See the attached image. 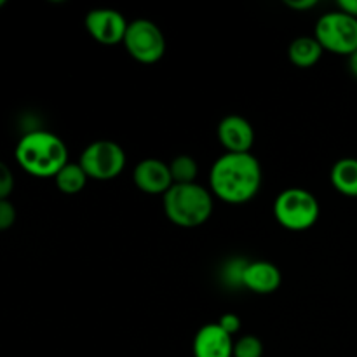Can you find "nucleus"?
<instances>
[{
    "label": "nucleus",
    "instance_id": "f8f14e48",
    "mask_svg": "<svg viewBox=\"0 0 357 357\" xmlns=\"http://www.w3.org/2000/svg\"><path fill=\"white\" fill-rule=\"evenodd\" d=\"M281 281L282 275L278 265L264 260L246 264L243 275H241V284L257 295H271V293L278 291Z\"/></svg>",
    "mask_w": 357,
    "mask_h": 357
},
{
    "label": "nucleus",
    "instance_id": "6e6552de",
    "mask_svg": "<svg viewBox=\"0 0 357 357\" xmlns=\"http://www.w3.org/2000/svg\"><path fill=\"white\" fill-rule=\"evenodd\" d=\"M84 24H86L87 33L98 44L119 45L124 42L129 21L119 10L100 7V9H93L86 14Z\"/></svg>",
    "mask_w": 357,
    "mask_h": 357
},
{
    "label": "nucleus",
    "instance_id": "7ed1b4c3",
    "mask_svg": "<svg viewBox=\"0 0 357 357\" xmlns=\"http://www.w3.org/2000/svg\"><path fill=\"white\" fill-rule=\"evenodd\" d=\"M164 213L173 225L180 229H195L211 218L215 197L206 187L195 183L173 185L162 195Z\"/></svg>",
    "mask_w": 357,
    "mask_h": 357
},
{
    "label": "nucleus",
    "instance_id": "423d86ee",
    "mask_svg": "<svg viewBox=\"0 0 357 357\" xmlns=\"http://www.w3.org/2000/svg\"><path fill=\"white\" fill-rule=\"evenodd\" d=\"M79 164L89 180H114L124 171L126 152L114 139H96L84 149Z\"/></svg>",
    "mask_w": 357,
    "mask_h": 357
},
{
    "label": "nucleus",
    "instance_id": "9d476101",
    "mask_svg": "<svg viewBox=\"0 0 357 357\" xmlns=\"http://www.w3.org/2000/svg\"><path fill=\"white\" fill-rule=\"evenodd\" d=\"M136 188L149 195H164L173 187L169 164L160 159H143L132 169Z\"/></svg>",
    "mask_w": 357,
    "mask_h": 357
},
{
    "label": "nucleus",
    "instance_id": "2eb2a0df",
    "mask_svg": "<svg viewBox=\"0 0 357 357\" xmlns=\"http://www.w3.org/2000/svg\"><path fill=\"white\" fill-rule=\"evenodd\" d=\"M89 176L82 169L79 162H68L65 167H61L58 174L54 176V183L59 192L66 195H75L86 188Z\"/></svg>",
    "mask_w": 357,
    "mask_h": 357
},
{
    "label": "nucleus",
    "instance_id": "f257e3e1",
    "mask_svg": "<svg viewBox=\"0 0 357 357\" xmlns=\"http://www.w3.org/2000/svg\"><path fill=\"white\" fill-rule=\"evenodd\" d=\"M264 181L260 160L253 153H223L209 171V192L227 204H246Z\"/></svg>",
    "mask_w": 357,
    "mask_h": 357
},
{
    "label": "nucleus",
    "instance_id": "dca6fc26",
    "mask_svg": "<svg viewBox=\"0 0 357 357\" xmlns=\"http://www.w3.org/2000/svg\"><path fill=\"white\" fill-rule=\"evenodd\" d=\"M169 171H171V178H173L174 185L195 183L199 174L197 160H195L194 157L183 153V155H178L171 160Z\"/></svg>",
    "mask_w": 357,
    "mask_h": 357
},
{
    "label": "nucleus",
    "instance_id": "1a4fd4ad",
    "mask_svg": "<svg viewBox=\"0 0 357 357\" xmlns=\"http://www.w3.org/2000/svg\"><path fill=\"white\" fill-rule=\"evenodd\" d=\"M220 145L225 153H250L255 145V129L243 115H227L216 128Z\"/></svg>",
    "mask_w": 357,
    "mask_h": 357
},
{
    "label": "nucleus",
    "instance_id": "20e7f679",
    "mask_svg": "<svg viewBox=\"0 0 357 357\" xmlns=\"http://www.w3.org/2000/svg\"><path fill=\"white\" fill-rule=\"evenodd\" d=\"M274 216L279 225L291 232L312 229L321 215V206L316 195L305 188H286L275 197Z\"/></svg>",
    "mask_w": 357,
    "mask_h": 357
},
{
    "label": "nucleus",
    "instance_id": "5701e85b",
    "mask_svg": "<svg viewBox=\"0 0 357 357\" xmlns=\"http://www.w3.org/2000/svg\"><path fill=\"white\" fill-rule=\"evenodd\" d=\"M349 70H351L352 75L357 79V49L349 56Z\"/></svg>",
    "mask_w": 357,
    "mask_h": 357
},
{
    "label": "nucleus",
    "instance_id": "b1692460",
    "mask_svg": "<svg viewBox=\"0 0 357 357\" xmlns=\"http://www.w3.org/2000/svg\"><path fill=\"white\" fill-rule=\"evenodd\" d=\"M3 6H6V0H0V9H2Z\"/></svg>",
    "mask_w": 357,
    "mask_h": 357
},
{
    "label": "nucleus",
    "instance_id": "f03ea898",
    "mask_svg": "<svg viewBox=\"0 0 357 357\" xmlns=\"http://www.w3.org/2000/svg\"><path fill=\"white\" fill-rule=\"evenodd\" d=\"M14 155L21 169L35 178H54L70 162L65 142L44 129H35L21 136Z\"/></svg>",
    "mask_w": 357,
    "mask_h": 357
},
{
    "label": "nucleus",
    "instance_id": "0eeeda50",
    "mask_svg": "<svg viewBox=\"0 0 357 357\" xmlns=\"http://www.w3.org/2000/svg\"><path fill=\"white\" fill-rule=\"evenodd\" d=\"M122 44L129 56L142 65H153L166 54V37L150 20L129 21Z\"/></svg>",
    "mask_w": 357,
    "mask_h": 357
},
{
    "label": "nucleus",
    "instance_id": "39448f33",
    "mask_svg": "<svg viewBox=\"0 0 357 357\" xmlns=\"http://www.w3.org/2000/svg\"><path fill=\"white\" fill-rule=\"evenodd\" d=\"M314 37L324 51L349 58L357 49V20L342 10L323 14L316 23Z\"/></svg>",
    "mask_w": 357,
    "mask_h": 357
},
{
    "label": "nucleus",
    "instance_id": "ddd939ff",
    "mask_svg": "<svg viewBox=\"0 0 357 357\" xmlns=\"http://www.w3.org/2000/svg\"><path fill=\"white\" fill-rule=\"evenodd\" d=\"M330 180L338 194L357 199V159L345 157L337 160L331 167Z\"/></svg>",
    "mask_w": 357,
    "mask_h": 357
},
{
    "label": "nucleus",
    "instance_id": "a211bd4d",
    "mask_svg": "<svg viewBox=\"0 0 357 357\" xmlns=\"http://www.w3.org/2000/svg\"><path fill=\"white\" fill-rule=\"evenodd\" d=\"M14 190V174L6 162L0 160V201L9 199Z\"/></svg>",
    "mask_w": 357,
    "mask_h": 357
},
{
    "label": "nucleus",
    "instance_id": "f3484780",
    "mask_svg": "<svg viewBox=\"0 0 357 357\" xmlns=\"http://www.w3.org/2000/svg\"><path fill=\"white\" fill-rule=\"evenodd\" d=\"M234 357H264V342L257 335H244L234 342Z\"/></svg>",
    "mask_w": 357,
    "mask_h": 357
},
{
    "label": "nucleus",
    "instance_id": "4468645a",
    "mask_svg": "<svg viewBox=\"0 0 357 357\" xmlns=\"http://www.w3.org/2000/svg\"><path fill=\"white\" fill-rule=\"evenodd\" d=\"M324 49L316 37H296L288 47V58L298 68H310L323 58Z\"/></svg>",
    "mask_w": 357,
    "mask_h": 357
},
{
    "label": "nucleus",
    "instance_id": "412c9836",
    "mask_svg": "<svg viewBox=\"0 0 357 357\" xmlns=\"http://www.w3.org/2000/svg\"><path fill=\"white\" fill-rule=\"evenodd\" d=\"M284 3L291 10H309L317 6L316 0H286Z\"/></svg>",
    "mask_w": 357,
    "mask_h": 357
},
{
    "label": "nucleus",
    "instance_id": "9b49d317",
    "mask_svg": "<svg viewBox=\"0 0 357 357\" xmlns=\"http://www.w3.org/2000/svg\"><path fill=\"white\" fill-rule=\"evenodd\" d=\"M234 342L218 323L204 324L195 333L192 352L194 357H234Z\"/></svg>",
    "mask_w": 357,
    "mask_h": 357
},
{
    "label": "nucleus",
    "instance_id": "6ab92c4d",
    "mask_svg": "<svg viewBox=\"0 0 357 357\" xmlns=\"http://www.w3.org/2000/svg\"><path fill=\"white\" fill-rule=\"evenodd\" d=\"M16 223V208L9 199L0 201V232L9 230Z\"/></svg>",
    "mask_w": 357,
    "mask_h": 357
},
{
    "label": "nucleus",
    "instance_id": "4be33fe9",
    "mask_svg": "<svg viewBox=\"0 0 357 357\" xmlns=\"http://www.w3.org/2000/svg\"><path fill=\"white\" fill-rule=\"evenodd\" d=\"M338 10L349 14V16L357 20V0H340L338 2Z\"/></svg>",
    "mask_w": 357,
    "mask_h": 357
},
{
    "label": "nucleus",
    "instance_id": "aec40b11",
    "mask_svg": "<svg viewBox=\"0 0 357 357\" xmlns=\"http://www.w3.org/2000/svg\"><path fill=\"white\" fill-rule=\"evenodd\" d=\"M218 324L222 326L223 331H227V333L230 335V337H234V335H237L241 331V317L234 312L222 314L218 319Z\"/></svg>",
    "mask_w": 357,
    "mask_h": 357
}]
</instances>
